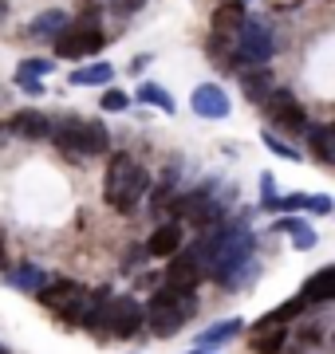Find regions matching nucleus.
<instances>
[{
  "label": "nucleus",
  "instance_id": "obj_1",
  "mask_svg": "<svg viewBox=\"0 0 335 354\" xmlns=\"http://www.w3.org/2000/svg\"><path fill=\"white\" fill-rule=\"evenodd\" d=\"M194 311H197L194 288H174V283H166L162 291L150 295V304L142 307V323H150V330L166 339V335H178L194 319Z\"/></svg>",
  "mask_w": 335,
  "mask_h": 354
},
{
  "label": "nucleus",
  "instance_id": "obj_2",
  "mask_svg": "<svg viewBox=\"0 0 335 354\" xmlns=\"http://www.w3.org/2000/svg\"><path fill=\"white\" fill-rule=\"evenodd\" d=\"M146 189H150V177H146V169H138V165H134V158L118 153L115 162L107 165L103 201L111 205L115 213H134Z\"/></svg>",
  "mask_w": 335,
  "mask_h": 354
},
{
  "label": "nucleus",
  "instance_id": "obj_3",
  "mask_svg": "<svg viewBox=\"0 0 335 354\" xmlns=\"http://www.w3.org/2000/svg\"><path fill=\"white\" fill-rule=\"evenodd\" d=\"M95 327H99V330H111V335H118V339L134 335V330L142 327V307H138V299H130V295L107 299L103 311H99V323H95Z\"/></svg>",
  "mask_w": 335,
  "mask_h": 354
},
{
  "label": "nucleus",
  "instance_id": "obj_4",
  "mask_svg": "<svg viewBox=\"0 0 335 354\" xmlns=\"http://www.w3.org/2000/svg\"><path fill=\"white\" fill-rule=\"evenodd\" d=\"M272 51H276V36H272L260 20H248L245 16L241 28H237V55H241L245 64H269Z\"/></svg>",
  "mask_w": 335,
  "mask_h": 354
},
{
  "label": "nucleus",
  "instance_id": "obj_5",
  "mask_svg": "<svg viewBox=\"0 0 335 354\" xmlns=\"http://www.w3.org/2000/svg\"><path fill=\"white\" fill-rule=\"evenodd\" d=\"M264 106H269L272 127L296 130V134H304V130H308V114H304V106L296 102V95H292L288 87L269 91V95H264Z\"/></svg>",
  "mask_w": 335,
  "mask_h": 354
},
{
  "label": "nucleus",
  "instance_id": "obj_6",
  "mask_svg": "<svg viewBox=\"0 0 335 354\" xmlns=\"http://www.w3.org/2000/svg\"><path fill=\"white\" fill-rule=\"evenodd\" d=\"M103 48V32L99 28H71L67 24L60 36H55V55H64V59H83V55H95V51Z\"/></svg>",
  "mask_w": 335,
  "mask_h": 354
},
{
  "label": "nucleus",
  "instance_id": "obj_7",
  "mask_svg": "<svg viewBox=\"0 0 335 354\" xmlns=\"http://www.w3.org/2000/svg\"><path fill=\"white\" fill-rule=\"evenodd\" d=\"M48 138L64 153H87V122L83 118H60L48 127Z\"/></svg>",
  "mask_w": 335,
  "mask_h": 354
},
{
  "label": "nucleus",
  "instance_id": "obj_8",
  "mask_svg": "<svg viewBox=\"0 0 335 354\" xmlns=\"http://www.w3.org/2000/svg\"><path fill=\"white\" fill-rule=\"evenodd\" d=\"M201 276H206V268H201V260H197L194 248H178V252L170 256L166 279L174 283V288H197V279Z\"/></svg>",
  "mask_w": 335,
  "mask_h": 354
},
{
  "label": "nucleus",
  "instance_id": "obj_9",
  "mask_svg": "<svg viewBox=\"0 0 335 354\" xmlns=\"http://www.w3.org/2000/svg\"><path fill=\"white\" fill-rule=\"evenodd\" d=\"M174 213H185L197 228H209V225H217V221H221V205L213 201L206 189H201V193H190V197H181V201L174 205Z\"/></svg>",
  "mask_w": 335,
  "mask_h": 354
},
{
  "label": "nucleus",
  "instance_id": "obj_10",
  "mask_svg": "<svg viewBox=\"0 0 335 354\" xmlns=\"http://www.w3.org/2000/svg\"><path fill=\"white\" fill-rule=\"evenodd\" d=\"M36 295H39V304H44V307H52V311H60V315H64L75 299H83V288H79V283H71V279H48Z\"/></svg>",
  "mask_w": 335,
  "mask_h": 354
},
{
  "label": "nucleus",
  "instance_id": "obj_11",
  "mask_svg": "<svg viewBox=\"0 0 335 354\" xmlns=\"http://www.w3.org/2000/svg\"><path fill=\"white\" fill-rule=\"evenodd\" d=\"M190 106H194V114H201V118H225V114H229V95L221 87H213V83H206V87L194 91Z\"/></svg>",
  "mask_w": 335,
  "mask_h": 354
},
{
  "label": "nucleus",
  "instance_id": "obj_12",
  "mask_svg": "<svg viewBox=\"0 0 335 354\" xmlns=\"http://www.w3.org/2000/svg\"><path fill=\"white\" fill-rule=\"evenodd\" d=\"M300 295H304L308 304H332L335 299V268H320V272L304 283Z\"/></svg>",
  "mask_w": 335,
  "mask_h": 354
},
{
  "label": "nucleus",
  "instance_id": "obj_13",
  "mask_svg": "<svg viewBox=\"0 0 335 354\" xmlns=\"http://www.w3.org/2000/svg\"><path fill=\"white\" fill-rule=\"evenodd\" d=\"M150 256H174L181 248V244H185V236H181V225L178 221H174V225H162V228H154V232H150Z\"/></svg>",
  "mask_w": 335,
  "mask_h": 354
},
{
  "label": "nucleus",
  "instance_id": "obj_14",
  "mask_svg": "<svg viewBox=\"0 0 335 354\" xmlns=\"http://www.w3.org/2000/svg\"><path fill=\"white\" fill-rule=\"evenodd\" d=\"M241 319H225V323H213L209 330H201L197 335V351H209V346H221V342H229L233 335H241Z\"/></svg>",
  "mask_w": 335,
  "mask_h": 354
},
{
  "label": "nucleus",
  "instance_id": "obj_15",
  "mask_svg": "<svg viewBox=\"0 0 335 354\" xmlns=\"http://www.w3.org/2000/svg\"><path fill=\"white\" fill-rule=\"evenodd\" d=\"M48 127H52V122H48L39 111H20L12 118V130L20 134V138H48Z\"/></svg>",
  "mask_w": 335,
  "mask_h": 354
},
{
  "label": "nucleus",
  "instance_id": "obj_16",
  "mask_svg": "<svg viewBox=\"0 0 335 354\" xmlns=\"http://www.w3.org/2000/svg\"><path fill=\"white\" fill-rule=\"evenodd\" d=\"M48 272H44V268H36V264H20L12 272V276H8V283H12V288H20V291H39L44 288V283H48Z\"/></svg>",
  "mask_w": 335,
  "mask_h": 354
},
{
  "label": "nucleus",
  "instance_id": "obj_17",
  "mask_svg": "<svg viewBox=\"0 0 335 354\" xmlns=\"http://www.w3.org/2000/svg\"><path fill=\"white\" fill-rule=\"evenodd\" d=\"M67 28V12H60V8H52V12H39L36 24H32V36L36 39H55L60 32Z\"/></svg>",
  "mask_w": 335,
  "mask_h": 354
},
{
  "label": "nucleus",
  "instance_id": "obj_18",
  "mask_svg": "<svg viewBox=\"0 0 335 354\" xmlns=\"http://www.w3.org/2000/svg\"><path fill=\"white\" fill-rule=\"evenodd\" d=\"M241 20H245V4H241V0H221L217 16H213V28H217V32H237Z\"/></svg>",
  "mask_w": 335,
  "mask_h": 354
},
{
  "label": "nucleus",
  "instance_id": "obj_19",
  "mask_svg": "<svg viewBox=\"0 0 335 354\" xmlns=\"http://www.w3.org/2000/svg\"><path fill=\"white\" fill-rule=\"evenodd\" d=\"M284 335L280 323H272V327H257V339H253V351L257 354H280L284 351Z\"/></svg>",
  "mask_w": 335,
  "mask_h": 354
},
{
  "label": "nucleus",
  "instance_id": "obj_20",
  "mask_svg": "<svg viewBox=\"0 0 335 354\" xmlns=\"http://www.w3.org/2000/svg\"><path fill=\"white\" fill-rule=\"evenodd\" d=\"M241 87H245V95H248V99H264V95L272 91V71H269V67L245 71V75H241Z\"/></svg>",
  "mask_w": 335,
  "mask_h": 354
},
{
  "label": "nucleus",
  "instance_id": "obj_21",
  "mask_svg": "<svg viewBox=\"0 0 335 354\" xmlns=\"http://www.w3.org/2000/svg\"><path fill=\"white\" fill-rule=\"evenodd\" d=\"M111 64H91V67H79L71 71V87H87V83H111Z\"/></svg>",
  "mask_w": 335,
  "mask_h": 354
},
{
  "label": "nucleus",
  "instance_id": "obj_22",
  "mask_svg": "<svg viewBox=\"0 0 335 354\" xmlns=\"http://www.w3.org/2000/svg\"><path fill=\"white\" fill-rule=\"evenodd\" d=\"M308 138H311V150H316V158L332 165V162H335V150H332V127H308Z\"/></svg>",
  "mask_w": 335,
  "mask_h": 354
},
{
  "label": "nucleus",
  "instance_id": "obj_23",
  "mask_svg": "<svg viewBox=\"0 0 335 354\" xmlns=\"http://www.w3.org/2000/svg\"><path fill=\"white\" fill-rule=\"evenodd\" d=\"M280 228H284V232H292V241H296L300 252L316 248V228H308L304 221H292V216H288V221H280Z\"/></svg>",
  "mask_w": 335,
  "mask_h": 354
},
{
  "label": "nucleus",
  "instance_id": "obj_24",
  "mask_svg": "<svg viewBox=\"0 0 335 354\" xmlns=\"http://www.w3.org/2000/svg\"><path fill=\"white\" fill-rule=\"evenodd\" d=\"M138 99L146 102V106H158V111H174V99H170L166 91L158 87V83H142V87H138Z\"/></svg>",
  "mask_w": 335,
  "mask_h": 354
},
{
  "label": "nucleus",
  "instance_id": "obj_25",
  "mask_svg": "<svg viewBox=\"0 0 335 354\" xmlns=\"http://www.w3.org/2000/svg\"><path fill=\"white\" fill-rule=\"evenodd\" d=\"M111 150V138H107L103 122H87V153H107Z\"/></svg>",
  "mask_w": 335,
  "mask_h": 354
},
{
  "label": "nucleus",
  "instance_id": "obj_26",
  "mask_svg": "<svg viewBox=\"0 0 335 354\" xmlns=\"http://www.w3.org/2000/svg\"><path fill=\"white\" fill-rule=\"evenodd\" d=\"M260 138H264V146H269L272 153H280V158H288V162H300V158H304V153H300V150H292V146H288V142L272 138V130H264V134H260Z\"/></svg>",
  "mask_w": 335,
  "mask_h": 354
},
{
  "label": "nucleus",
  "instance_id": "obj_27",
  "mask_svg": "<svg viewBox=\"0 0 335 354\" xmlns=\"http://www.w3.org/2000/svg\"><path fill=\"white\" fill-rule=\"evenodd\" d=\"M44 71H52V64H48V59H28V64L16 67V79H39Z\"/></svg>",
  "mask_w": 335,
  "mask_h": 354
},
{
  "label": "nucleus",
  "instance_id": "obj_28",
  "mask_svg": "<svg viewBox=\"0 0 335 354\" xmlns=\"http://www.w3.org/2000/svg\"><path fill=\"white\" fill-rule=\"evenodd\" d=\"M260 201H264V209H272V201H276V177L272 174L260 177Z\"/></svg>",
  "mask_w": 335,
  "mask_h": 354
},
{
  "label": "nucleus",
  "instance_id": "obj_29",
  "mask_svg": "<svg viewBox=\"0 0 335 354\" xmlns=\"http://www.w3.org/2000/svg\"><path fill=\"white\" fill-rule=\"evenodd\" d=\"M99 102H103V111H123V106H127V95H123V91H107Z\"/></svg>",
  "mask_w": 335,
  "mask_h": 354
},
{
  "label": "nucleus",
  "instance_id": "obj_30",
  "mask_svg": "<svg viewBox=\"0 0 335 354\" xmlns=\"http://www.w3.org/2000/svg\"><path fill=\"white\" fill-rule=\"evenodd\" d=\"M308 209H316V213H332V197H308Z\"/></svg>",
  "mask_w": 335,
  "mask_h": 354
},
{
  "label": "nucleus",
  "instance_id": "obj_31",
  "mask_svg": "<svg viewBox=\"0 0 335 354\" xmlns=\"http://www.w3.org/2000/svg\"><path fill=\"white\" fill-rule=\"evenodd\" d=\"M142 8V0H115V12H134Z\"/></svg>",
  "mask_w": 335,
  "mask_h": 354
},
{
  "label": "nucleus",
  "instance_id": "obj_32",
  "mask_svg": "<svg viewBox=\"0 0 335 354\" xmlns=\"http://www.w3.org/2000/svg\"><path fill=\"white\" fill-rule=\"evenodd\" d=\"M20 87H24L28 95H39V91H44V87H39V79H20Z\"/></svg>",
  "mask_w": 335,
  "mask_h": 354
},
{
  "label": "nucleus",
  "instance_id": "obj_33",
  "mask_svg": "<svg viewBox=\"0 0 335 354\" xmlns=\"http://www.w3.org/2000/svg\"><path fill=\"white\" fill-rule=\"evenodd\" d=\"M4 16H8V0H0V20H4Z\"/></svg>",
  "mask_w": 335,
  "mask_h": 354
},
{
  "label": "nucleus",
  "instance_id": "obj_34",
  "mask_svg": "<svg viewBox=\"0 0 335 354\" xmlns=\"http://www.w3.org/2000/svg\"><path fill=\"white\" fill-rule=\"evenodd\" d=\"M0 264H4V244H0Z\"/></svg>",
  "mask_w": 335,
  "mask_h": 354
},
{
  "label": "nucleus",
  "instance_id": "obj_35",
  "mask_svg": "<svg viewBox=\"0 0 335 354\" xmlns=\"http://www.w3.org/2000/svg\"><path fill=\"white\" fill-rule=\"evenodd\" d=\"M0 354H8V351H4V346H0Z\"/></svg>",
  "mask_w": 335,
  "mask_h": 354
}]
</instances>
